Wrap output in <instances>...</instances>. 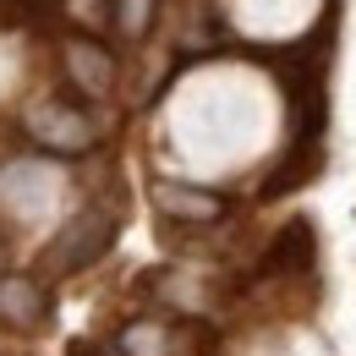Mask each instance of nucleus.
<instances>
[{"mask_svg": "<svg viewBox=\"0 0 356 356\" xmlns=\"http://www.w3.org/2000/svg\"><path fill=\"white\" fill-rule=\"evenodd\" d=\"M22 132H28L33 148L60 154V159H77V154H88L93 143H99V127L88 121V110H77V104H66V99L33 104V110L22 115Z\"/></svg>", "mask_w": 356, "mask_h": 356, "instance_id": "obj_1", "label": "nucleus"}, {"mask_svg": "<svg viewBox=\"0 0 356 356\" xmlns=\"http://www.w3.org/2000/svg\"><path fill=\"white\" fill-rule=\"evenodd\" d=\"M115 241V214L110 209H83L55 230V247H49V268L55 274H83L88 264H99Z\"/></svg>", "mask_w": 356, "mask_h": 356, "instance_id": "obj_2", "label": "nucleus"}, {"mask_svg": "<svg viewBox=\"0 0 356 356\" xmlns=\"http://www.w3.org/2000/svg\"><path fill=\"white\" fill-rule=\"evenodd\" d=\"M312 268H318V230H312L307 220H285L264 241V252H258V264H252V280L291 285V280H312Z\"/></svg>", "mask_w": 356, "mask_h": 356, "instance_id": "obj_3", "label": "nucleus"}, {"mask_svg": "<svg viewBox=\"0 0 356 356\" xmlns=\"http://www.w3.org/2000/svg\"><path fill=\"white\" fill-rule=\"evenodd\" d=\"M60 72H66V88L77 93V99H104V93L115 88V55L110 44H99L93 33H72L66 44H60Z\"/></svg>", "mask_w": 356, "mask_h": 356, "instance_id": "obj_4", "label": "nucleus"}, {"mask_svg": "<svg viewBox=\"0 0 356 356\" xmlns=\"http://www.w3.org/2000/svg\"><path fill=\"white\" fill-rule=\"evenodd\" d=\"M154 209L181 225H214L230 214V197L209 192V186H192V181H159L154 186Z\"/></svg>", "mask_w": 356, "mask_h": 356, "instance_id": "obj_5", "label": "nucleus"}, {"mask_svg": "<svg viewBox=\"0 0 356 356\" xmlns=\"http://www.w3.org/2000/svg\"><path fill=\"white\" fill-rule=\"evenodd\" d=\"M0 323L11 329H44L49 323V291L28 274H6L0 280Z\"/></svg>", "mask_w": 356, "mask_h": 356, "instance_id": "obj_6", "label": "nucleus"}, {"mask_svg": "<svg viewBox=\"0 0 356 356\" xmlns=\"http://www.w3.org/2000/svg\"><path fill=\"white\" fill-rule=\"evenodd\" d=\"M104 22L127 39H143L154 22V0H104Z\"/></svg>", "mask_w": 356, "mask_h": 356, "instance_id": "obj_7", "label": "nucleus"}, {"mask_svg": "<svg viewBox=\"0 0 356 356\" xmlns=\"http://www.w3.org/2000/svg\"><path fill=\"white\" fill-rule=\"evenodd\" d=\"M0 280H6V241H0Z\"/></svg>", "mask_w": 356, "mask_h": 356, "instance_id": "obj_8", "label": "nucleus"}]
</instances>
